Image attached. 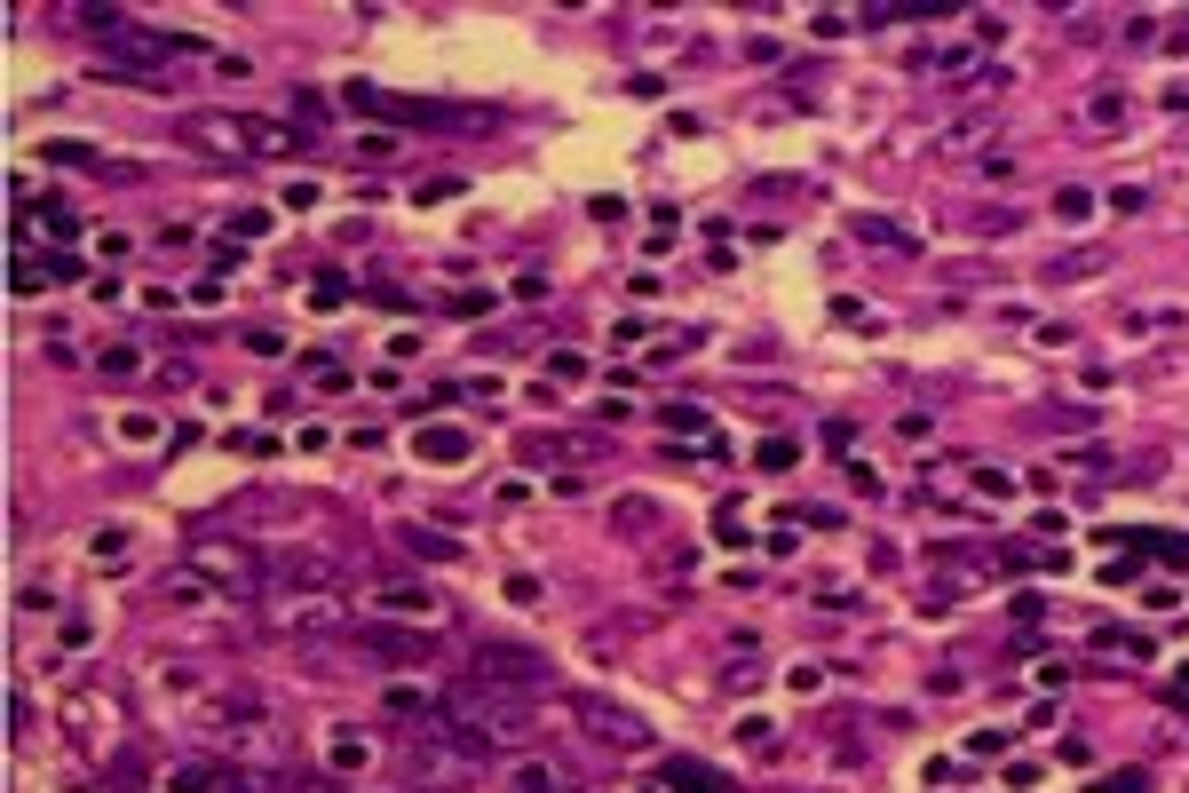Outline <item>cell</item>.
<instances>
[{
	"label": "cell",
	"instance_id": "obj_12",
	"mask_svg": "<svg viewBox=\"0 0 1189 793\" xmlns=\"http://www.w3.org/2000/svg\"><path fill=\"white\" fill-rule=\"evenodd\" d=\"M96 365H104L111 381H135V373H143V357H135V349H127V341H111V349H104V357H96Z\"/></svg>",
	"mask_w": 1189,
	"mask_h": 793
},
{
	"label": "cell",
	"instance_id": "obj_4",
	"mask_svg": "<svg viewBox=\"0 0 1189 793\" xmlns=\"http://www.w3.org/2000/svg\"><path fill=\"white\" fill-rule=\"evenodd\" d=\"M191 571H199V579H230V587H262V571L246 564L230 540H222V548H215V540H199V548H191Z\"/></svg>",
	"mask_w": 1189,
	"mask_h": 793
},
{
	"label": "cell",
	"instance_id": "obj_1",
	"mask_svg": "<svg viewBox=\"0 0 1189 793\" xmlns=\"http://www.w3.org/2000/svg\"><path fill=\"white\" fill-rule=\"evenodd\" d=\"M444 722H452V730H468V738H492V746H524V738H540L532 698L492 690V682H476V675H460L452 690H444Z\"/></svg>",
	"mask_w": 1189,
	"mask_h": 793
},
{
	"label": "cell",
	"instance_id": "obj_3",
	"mask_svg": "<svg viewBox=\"0 0 1189 793\" xmlns=\"http://www.w3.org/2000/svg\"><path fill=\"white\" fill-rule=\"evenodd\" d=\"M349 651H373V659H389V667H429L436 635H429V627H357Z\"/></svg>",
	"mask_w": 1189,
	"mask_h": 793
},
{
	"label": "cell",
	"instance_id": "obj_2",
	"mask_svg": "<svg viewBox=\"0 0 1189 793\" xmlns=\"http://www.w3.org/2000/svg\"><path fill=\"white\" fill-rule=\"evenodd\" d=\"M476 682H492V690H516V698H532V690H547L555 682V667H547L540 651H524V643H476Z\"/></svg>",
	"mask_w": 1189,
	"mask_h": 793
},
{
	"label": "cell",
	"instance_id": "obj_6",
	"mask_svg": "<svg viewBox=\"0 0 1189 793\" xmlns=\"http://www.w3.org/2000/svg\"><path fill=\"white\" fill-rule=\"evenodd\" d=\"M270 579H278V587H333V564H325V556H278Z\"/></svg>",
	"mask_w": 1189,
	"mask_h": 793
},
{
	"label": "cell",
	"instance_id": "obj_9",
	"mask_svg": "<svg viewBox=\"0 0 1189 793\" xmlns=\"http://www.w3.org/2000/svg\"><path fill=\"white\" fill-rule=\"evenodd\" d=\"M666 786H682V793H730L722 778H714V770H706V762H682V754L666 762Z\"/></svg>",
	"mask_w": 1189,
	"mask_h": 793
},
{
	"label": "cell",
	"instance_id": "obj_22",
	"mask_svg": "<svg viewBox=\"0 0 1189 793\" xmlns=\"http://www.w3.org/2000/svg\"><path fill=\"white\" fill-rule=\"evenodd\" d=\"M1118 793H1142V770H1126V778H1118Z\"/></svg>",
	"mask_w": 1189,
	"mask_h": 793
},
{
	"label": "cell",
	"instance_id": "obj_15",
	"mask_svg": "<svg viewBox=\"0 0 1189 793\" xmlns=\"http://www.w3.org/2000/svg\"><path fill=\"white\" fill-rule=\"evenodd\" d=\"M40 159H56V167H96V151H88V143H48Z\"/></svg>",
	"mask_w": 1189,
	"mask_h": 793
},
{
	"label": "cell",
	"instance_id": "obj_11",
	"mask_svg": "<svg viewBox=\"0 0 1189 793\" xmlns=\"http://www.w3.org/2000/svg\"><path fill=\"white\" fill-rule=\"evenodd\" d=\"M159 595H167V603H175V611H191V603H199V595H207V579H199V571H175V579H167V587H159Z\"/></svg>",
	"mask_w": 1189,
	"mask_h": 793
},
{
	"label": "cell",
	"instance_id": "obj_21",
	"mask_svg": "<svg viewBox=\"0 0 1189 793\" xmlns=\"http://www.w3.org/2000/svg\"><path fill=\"white\" fill-rule=\"evenodd\" d=\"M754 460H761V468H785V460H793V437H769Z\"/></svg>",
	"mask_w": 1189,
	"mask_h": 793
},
{
	"label": "cell",
	"instance_id": "obj_13",
	"mask_svg": "<svg viewBox=\"0 0 1189 793\" xmlns=\"http://www.w3.org/2000/svg\"><path fill=\"white\" fill-rule=\"evenodd\" d=\"M658 421H666V429H674V437H698V429H706V405H666V413H658Z\"/></svg>",
	"mask_w": 1189,
	"mask_h": 793
},
{
	"label": "cell",
	"instance_id": "obj_5",
	"mask_svg": "<svg viewBox=\"0 0 1189 793\" xmlns=\"http://www.w3.org/2000/svg\"><path fill=\"white\" fill-rule=\"evenodd\" d=\"M587 722H595V738H611L619 754H643V746H650V730L635 722V714H619V706H587Z\"/></svg>",
	"mask_w": 1189,
	"mask_h": 793
},
{
	"label": "cell",
	"instance_id": "obj_7",
	"mask_svg": "<svg viewBox=\"0 0 1189 793\" xmlns=\"http://www.w3.org/2000/svg\"><path fill=\"white\" fill-rule=\"evenodd\" d=\"M413 453H421V460H468V453H476V437H468V429H421Z\"/></svg>",
	"mask_w": 1189,
	"mask_h": 793
},
{
	"label": "cell",
	"instance_id": "obj_18",
	"mask_svg": "<svg viewBox=\"0 0 1189 793\" xmlns=\"http://www.w3.org/2000/svg\"><path fill=\"white\" fill-rule=\"evenodd\" d=\"M341 294H349V286H341V278H333V270H325L318 286H310V302H318V310H341Z\"/></svg>",
	"mask_w": 1189,
	"mask_h": 793
},
{
	"label": "cell",
	"instance_id": "obj_20",
	"mask_svg": "<svg viewBox=\"0 0 1189 793\" xmlns=\"http://www.w3.org/2000/svg\"><path fill=\"white\" fill-rule=\"evenodd\" d=\"M230 230H238V238H262V230H270V215H262V207H246V215H230Z\"/></svg>",
	"mask_w": 1189,
	"mask_h": 793
},
{
	"label": "cell",
	"instance_id": "obj_23",
	"mask_svg": "<svg viewBox=\"0 0 1189 793\" xmlns=\"http://www.w3.org/2000/svg\"><path fill=\"white\" fill-rule=\"evenodd\" d=\"M555 793H563V786H555Z\"/></svg>",
	"mask_w": 1189,
	"mask_h": 793
},
{
	"label": "cell",
	"instance_id": "obj_14",
	"mask_svg": "<svg viewBox=\"0 0 1189 793\" xmlns=\"http://www.w3.org/2000/svg\"><path fill=\"white\" fill-rule=\"evenodd\" d=\"M1102 270V254H1063V262H1047V278H1094Z\"/></svg>",
	"mask_w": 1189,
	"mask_h": 793
},
{
	"label": "cell",
	"instance_id": "obj_8",
	"mask_svg": "<svg viewBox=\"0 0 1189 793\" xmlns=\"http://www.w3.org/2000/svg\"><path fill=\"white\" fill-rule=\"evenodd\" d=\"M373 603H381V611H397V619H429V611H436L429 587H381Z\"/></svg>",
	"mask_w": 1189,
	"mask_h": 793
},
{
	"label": "cell",
	"instance_id": "obj_16",
	"mask_svg": "<svg viewBox=\"0 0 1189 793\" xmlns=\"http://www.w3.org/2000/svg\"><path fill=\"white\" fill-rule=\"evenodd\" d=\"M1055 215H1063V223H1086V215H1094V199H1086V191H1055Z\"/></svg>",
	"mask_w": 1189,
	"mask_h": 793
},
{
	"label": "cell",
	"instance_id": "obj_10",
	"mask_svg": "<svg viewBox=\"0 0 1189 793\" xmlns=\"http://www.w3.org/2000/svg\"><path fill=\"white\" fill-rule=\"evenodd\" d=\"M405 548L429 556V564H452V556H460V540H444V532H405Z\"/></svg>",
	"mask_w": 1189,
	"mask_h": 793
},
{
	"label": "cell",
	"instance_id": "obj_19",
	"mask_svg": "<svg viewBox=\"0 0 1189 793\" xmlns=\"http://www.w3.org/2000/svg\"><path fill=\"white\" fill-rule=\"evenodd\" d=\"M968 754H975V762H983V754H1007V730H975Z\"/></svg>",
	"mask_w": 1189,
	"mask_h": 793
},
{
	"label": "cell",
	"instance_id": "obj_17",
	"mask_svg": "<svg viewBox=\"0 0 1189 793\" xmlns=\"http://www.w3.org/2000/svg\"><path fill=\"white\" fill-rule=\"evenodd\" d=\"M857 238H872V246H912V238H904V230H888V223H880V215H865V223H857Z\"/></svg>",
	"mask_w": 1189,
	"mask_h": 793
}]
</instances>
